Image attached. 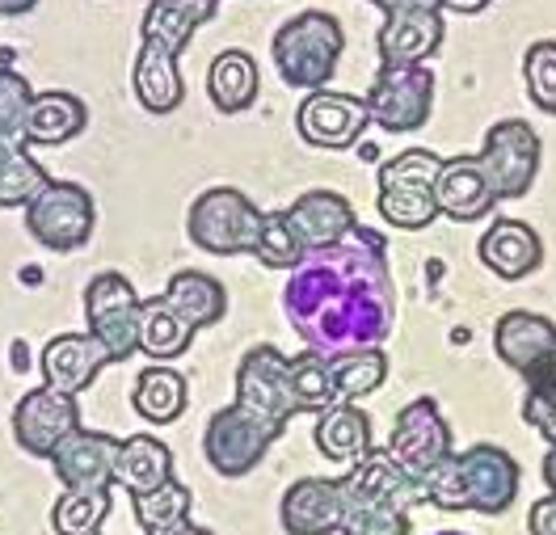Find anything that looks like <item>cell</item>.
I'll return each instance as SVG.
<instances>
[{"label":"cell","mask_w":556,"mask_h":535,"mask_svg":"<svg viewBox=\"0 0 556 535\" xmlns=\"http://www.w3.org/2000/svg\"><path fill=\"white\" fill-rule=\"evenodd\" d=\"M380 13H405V9H426V13H443V0H376Z\"/></svg>","instance_id":"f6af8a7d"},{"label":"cell","mask_w":556,"mask_h":535,"mask_svg":"<svg viewBox=\"0 0 556 535\" xmlns=\"http://www.w3.org/2000/svg\"><path fill=\"white\" fill-rule=\"evenodd\" d=\"M477 257L497 279L519 283V279L535 275L544 266V241L522 219H493L485 228V237H481V245H477Z\"/></svg>","instance_id":"44dd1931"},{"label":"cell","mask_w":556,"mask_h":535,"mask_svg":"<svg viewBox=\"0 0 556 535\" xmlns=\"http://www.w3.org/2000/svg\"><path fill=\"white\" fill-rule=\"evenodd\" d=\"M80 426V405L76 396L60 393V388H30L13 405V438L26 456L35 460H51V451Z\"/></svg>","instance_id":"4fadbf2b"},{"label":"cell","mask_w":556,"mask_h":535,"mask_svg":"<svg viewBox=\"0 0 556 535\" xmlns=\"http://www.w3.org/2000/svg\"><path fill=\"white\" fill-rule=\"evenodd\" d=\"M527 393H522V422L535 430L548 447H556V362L535 371L531 380H522Z\"/></svg>","instance_id":"74e56055"},{"label":"cell","mask_w":556,"mask_h":535,"mask_svg":"<svg viewBox=\"0 0 556 535\" xmlns=\"http://www.w3.org/2000/svg\"><path fill=\"white\" fill-rule=\"evenodd\" d=\"M452 447V426L439 409L434 396H417L409 400L396 422H392V434H388V456L405 468L409 476H426L439 460H447Z\"/></svg>","instance_id":"7c38bea8"},{"label":"cell","mask_w":556,"mask_h":535,"mask_svg":"<svg viewBox=\"0 0 556 535\" xmlns=\"http://www.w3.org/2000/svg\"><path fill=\"white\" fill-rule=\"evenodd\" d=\"M522 80H527L531 102L544 110V114H556V38H540V42L527 47V55H522Z\"/></svg>","instance_id":"f35d334b"},{"label":"cell","mask_w":556,"mask_h":535,"mask_svg":"<svg viewBox=\"0 0 556 535\" xmlns=\"http://www.w3.org/2000/svg\"><path fill=\"white\" fill-rule=\"evenodd\" d=\"M93 228H98V203L80 181L51 178L26 203V232L51 253H72L89 245Z\"/></svg>","instance_id":"52a82bcc"},{"label":"cell","mask_w":556,"mask_h":535,"mask_svg":"<svg viewBox=\"0 0 556 535\" xmlns=\"http://www.w3.org/2000/svg\"><path fill=\"white\" fill-rule=\"evenodd\" d=\"M434 203H439V215H447L455 224H472V219H485L497 199L489 190V178L481 169L477 156H447L443 169H439V181H434Z\"/></svg>","instance_id":"7402d4cb"},{"label":"cell","mask_w":556,"mask_h":535,"mask_svg":"<svg viewBox=\"0 0 556 535\" xmlns=\"http://www.w3.org/2000/svg\"><path fill=\"white\" fill-rule=\"evenodd\" d=\"M434 535H468V532H434Z\"/></svg>","instance_id":"f907efd6"},{"label":"cell","mask_w":556,"mask_h":535,"mask_svg":"<svg viewBox=\"0 0 556 535\" xmlns=\"http://www.w3.org/2000/svg\"><path fill=\"white\" fill-rule=\"evenodd\" d=\"M174 476V451L156 438V434H131L118 447V464H114V485L127 489L131 498L148 494L156 485H165Z\"/></svg>","instance_id":"4316f807"},{"label":"cell","mask_w":556,"mask_h":535,"mask_svg":"<svg viewBox=\"0 0 556 535\" xmlns=\"http://www.w3.org/2000/svg\"><path fill=\"white\" fill-rule=\"evenodd\" d=\"M89 127V106L64 93V89H47L35 93L30 114H26V143H72Z\"/></svg>","instance_id":"f1b7e54d"},{"label":"cell","mask_w":556,"mask_h":535,"mask_svg":"<svg viewBox=\"0 0 556 535\" xmlns=\"http://www.w3.org/2000/svg\"><path fill=\"white\" fill-rule=\"evenodd\" d=\"M257 89H262V76H257V60L249 51H224L211 60L207 98L215 110L241 114L257 102Z\"/></svg>","instance_id":"f546056e"},{"label":"cell","mask_w":556,"mask_h":535,"mask_svg":"<svg viewBox=\"0 0 556 535\" xmlns=\"http://www.w3.org/2000/svg\"><path fill=\"white\" fill-rule=\"evenodd\" d=\"M342 494H346V506H396V510L426 506L421 481L396 464L388 447H371L363 460L350 464V472L342 476Z\"/></svg>","instance_id":"9a60e30c"},{"label":"cell","mask_w":556,"mask_h":535,"mask_svg":"<svg viewBox=\"0 0 556 535\" xmlns=\"http://www.w3.org/2000/svg\"><path fill=\"white\" fill-rule=\"evenodd\" d=\"M47 181H51V174L26 148L13 156H0V207H26Z\"/></svg>","instance_id":"8d00e7d4"},{"label":"cell","mask_w":556,"mask_h":535,"mask_svg":"<svg viewBox=\"0 0 556 535\" xmlns=\"http://www.w3.org/2000/svg\"><path fill=\"white\" fill-rule=\"evenodd\" d=\"M329 367H333L338 396H342V400H354V405H358L363 396H371L383 380H388V355H383V346H376V351L333 355L329 358Z\"/></svg>","instance_id":"d590c367"},{"label":"cell","mask_w":556,"mask_h":535,"mask_svg":"<svg viewBox=\"0 0 556 535\" xmlns=\"http://www.w3.org/2000/svg\"><path fill=\"white\" fill-rule=\"evenodd\" d=\"M118 447H123V438H114L105 430L76 426L51 451V468H55V476H60L64 489H114Z\"/></svg>","instance_id":"2e32d148"},{"label":"cell","mask_w":556,"mask_h":535,"mask_svg":"<svg viewBox=\"0 0 556 535\" xmlns=\"http://www.w3.org/2000/svg\"><path fill=\"white\" fill-rule=\"evenodd\" d=\"M38 0H0V17H22V13H30Z\"/></svg>","instance_id":"bcb514c9"},{"label":"cell","mask_w":556,"mask_h":535,"mask_svg":"<svg viewBox=\"0 0 556 535\" xmlns=\"http://www.w3.org/2000/svg\"><path fill=\"white\" fill-rule=\"evenodd\" d=\"M481 169L489 178V190L497 203H515L522 199L535 174H540V136L527 118H502L485 131V143L477 152Z\"/></svg>","instance_id":"ba28073f"},{"label":"cell","mask_w":556,"mask_h":535,"mask_svg":"<svg viewBox=\"0 0 556 535\" xmlns=\"http://www.w3.org/2000/svg\"><path fill=\"white\" fill-rule=\"evenodd\" d=\"M493 0H443V9H455V13H481Z\"/></svg>","instance_id":"c3c4849f"},{"label":"cell","mask_w":556,"mask_h":535,"mask_svg":"<svg viewBox=\"0 0 556 535\" xmlns=\"http://www.w3.org/2000/svg\"><path fill=\"white\" fill-rule=\"evenodd\" d=\"M262 228L266 212L253 207V199L237 186H211L186 212V237L211 257H253L262 245Z\"/></svg>","instance_id":"277c9868"},{"label":"cell","mask_w":556,"mask_h":535,"mask_svg":"<svg viewBox=\"0 0 556 535\" xmlns=\"http://www.w3.org/2000/svg\"><path fill=\"white\" fill-rule=\"evenodd\" d=\"M139 308L143 300L118 270H102L85 286V324L110 351V362H127L139 355Z\"/></svg>","instance_id":"9c48e42d"},{"label":"cell","mask_w":556,"mask_h":535,"mask_svg":"<svg viewBox=\"0 0 556 535\" xmlns=\"http://www.w3.org/2000/svg\"><path fill=\"white\" fill-rule=\"evenodd\" d=\"M287 375H291V396H295L300 413H325V409L342 405L338 384H333L329 355H320V351H300L295 358H287Z\"/></svg>","instance_id":"1f68e13d"},{"label":"cell","mask_w":556,"mask_h":535,"mask_svg":"<svg viewBox=\"0 0 556 535\" xmlns=\"http://www.w3.org/2000/svg\"><path fill=\"white\" fill-rule=\"evenodd\" d=\"M426 501L447 510V514H506L519 498V460L497 447V443H472L464 451H452L447 460L430 468L426 476H417Z\"/></svg>","instance_id":"7a4b0ae2"},{"label":"cell","mask_w":556,"mask_h":535,"mask_svg":"<svg viewBox=\"0 0 556 535\" xmlns=\"http://www.w3.org/2000/svg\"><path fill=\"white\" fill-rule=\"evenodd\" d=\"M363 106L371 127L388 136H414L434 114V72L430 64H380Z\"/></svg>","instance_id":"8992f818"},{"label":"cell","mask_w":556,"mask_h":535,"mask_svg":"<svg viewBox=\"0 0 556 535\" xmlns=\"http://www.w3.org/2000/svg\"><path fill=\"white\" fill-rule=\"evenodd\" d=\"M177 51H169L165 42L156 38H139L136 64H131V89H136V102L148 114H174L186 102V80L177 72Z\"/></svg>","instance_id":"603a6c76"},{"label":"cell","mask_w":556,"mask_h":535,"mask_svg":"<svg viewBox=\"0 0 556 535\" xmlns=\"http://www.w3.org/2000/svg\"><path fill=\"white\" fill-rule=\"evenodd\" d=\"M278 519H282L287 535H338L342 519H346L342 481L300 476L295 485H287V494L278 501Z\"/></svg>","instance_id":"ac0fdd59"},{"label":"cell","mask_w":556,"mask_h":535,"mask_svg":"<svg viewBox=\"0 0 556 535\" xmlns=\"http://www.w3.org/2000/svg\"><path fill=\"white\" fill-rule=\"evenodd\" d=\"M161 295L194 333L219 324L224 313H228V286L219 283L215 275H207V270H177Z\"/></svg>","instance_id":"d4e9b609"},{"label":"cell","mask_w":556,"mask_h":535,"mask_svg":"<svg viewBox=\"0 0 556 535\" xmlns=\"http://www.w3.org/2000/svg\"><path fill=\"white\" fill-rule=\"evenodd\" d=\"M443 169V156L426 148H405L380 165V215L401 232H421L439 219L434 181Z\"/></svg>","instance_id":"5b68a950"},{"label":"cell","mask_w":556,"mask_h":535,"mask_svg":"<svg viewBox=\"0 0 556 535\" xmlns=\"http://www.w3.org/2000/svg\"><path fill=\"white\" fill-rule=\"evenodd\" d=\"M35 102V89L22 72H13L9 64H0V156H13L26 143V114Z\"/></svg>","instance_id":"836d02e7"},{"label":"cell","mask_w":556,"mask_h":535,"mask_svg":"<svg viewBox=\"0 0 556 535\" xmlns=\"http://www.w3.org/2000/svg\"><path fill=\"white\" fill-rule=\"evenodd\" d=\"M540 472H544L548 494H556V447H548V451H544V464H540Z\"/></svg>","instance_id":"7dc6e473"},{"label":"cell","mask_w":556,"mask_h":535,"mask_svg":"<svg viewBox=\"0 0 556 535\" xmlns=\"http://www.w3.org/2000/svg\"><path fill=\"white\" fill-rule=\"evenodd\" d=\"M190 506H194V494L169 476L165 485H156V489H148V494H136L131 498V514H136V523L143 527V535L152 532H169V527H181L186 519H190Z\"/></svg>","instance_id":"d6a6232c"},{"label":"cell","mask_w":556,"mask_h":535,"mask_svg":"<svg viewBox=\"0 0 556 535\" xmlns=\"http://www.w3.org/2000/svg\"><path fill=\"white\" fill-rule=\"evenodd\" d=\"M156 4H165V9H174L181 17H190L194 26H203L215 17V9H219V0H156Z\"/></svg>","instance_id":"ee69618b"},{"label":"cell","mask_w":556,"mask_h":535,"mask_svg":"<svg viewBox=\"0 0 556 535\" xmlns=\"http://www.w3.org/2000/svg\"><path fill=\"white\" fill-rule=\"evenodd\" d=\"M527 532L556 535V494H544L540 501H531V510H527Z\"/></svg>","instance_id":"7bdbcfd3"},{"label":"cell","mask_w":556,"mask_h":535,"mask_svg":"<svg viewBox=\"0 0 556 535\" xmlns=\"http://www.w3.org/2000/svg\"><path fill=\"white\" fill-rule=\"evenodd\" d=\"M443 13L405 9V13H383V26L376 35L380 64H426L443 47Z\"/></svg>","instance_id":"cb8c5ba5"},{"label":"cell","mask_w":556,"mask_h":535,"mask_svg":"<svg viewBox=\"0 0 556 535\" xmlns=\"http://www.w3.org/2000/svg\"><path fill=\"white\" fill-rule=\"evenodd\" d=\"M493 351L515 375L531 380L535 371L556 362V324L548 317H540V313L510 308L493 324Z\"/></svg>","instance_id":"e0dca14e"},{"label":"cell","mask_w":556,"mask_h":535,"mask_svg":"<svg viewBox=\"0 0 556 535\" xmlns=\"http://www.w3.org/2000/svg\"><path fill=\"white\" fill-rule=\"evenodd\" d=\"M282 313L308 351H376L396 329V283L383 232L358 224L350 237L308 250L282 286Z\"/></svg>","instance_id":"6da1fadb"},{"label":"cell","mask_w":556,"mask_h":535,"mask_svg":"<svg viewBox=\"0 0 556 535\" xmlns=\"http://www.w3.org/2000/svg\"><path fill=\"white\" fill-rule=\"evenodd\" d=\"M367 127H371V118H367L363 98L338 93V89H313L295 110V131L313 148H333V152L354 148Z\"/></svg>","instance_id":"5bb4252c"},{"label":"cell","mask_w":556,"mask_h":535,"mask_svg":"<svg viewBox=\"0 0 556 535\" xmlns=\"http://www.w3.org/2000/svg\"><path fill=\"white\" fill-rule=\"evenodd\" d=\"M282 219H287L291 237L304 245V253L325 250V245L342 241V237H350L358 228L354 203H350L346 194H338V190H308V194H300L291 207H282Z\"/></svg>","instance_id":"d6986e66"},{"label":"cell","mask_w":556,"mask_h":535,"mask_svg":"<svg viewBox=\"0 0 556 535\" xmlns=\"http://www.w3.org/2000/svg\"><path fill=\"white\" fill-rule=\"evenodd\" d=\"M190 342H194V329L165 304V295L143 300V308H139V355H148L152 362H169V358L186 355Z\"/></svg>","instance_id":"4dcf8cb0"},{"label":"cell","mask_w":556,"mask_h":535,"mask_svg":"<svg viewBox=\"0 0 556 535\" xmlns=\"http://www.w3.org/2000/svg\"><path fill=\"white\" fill-rule=\"evenodd\" d=\"M38 362H42V384L47 388L76 396L102 375V367H110V351L93 333H60L42 346Z\"/></svg>","instance_id":"ffe728a7"},{"label":"cell","mask_w":556,"mask_h":535,"mask_svg":"<svg viewBox=\"0 0 556 535\" xmlns=\"http://www.w3.org/2000/svg\"><path fill=\"white\" fill-rule=\"evenodd\" d=\"M98 535H102V532H98Z\"/></svg>","instance_id":"f5cc1de1"},{"label":"cell","mask_w":556,"mask_h":535,"mask_svg":"<svg viewBox=\"0 0 556 535\" xmlns=\"http://www.w3.org/2000/svg\"><path fill=\"white\" fill-rule=\"evenodd\" d=\"M313 443L325 460L354 464V460H363V456L376 447V443H371V418H367L354 400H342V405L316 413Z\"/></svg>","instance_id":"484cf974"},{"label":"cell","mask_w":556,"mask_h":535,"mask_svg":"<svg viewBox=\"0 0 556 535\" xmlns=\"http://www.w3.org/2000/svg\"><path fill=\"white\" fill-rule=\"evenodd\" d=\"M262 266H270V270H295L300 266V257H304V245L291 237V228H287V219L282 212H266V228H262V245L253 253Z\"/></svg>","instance_id":"ab89813d"},{"label":"cell","mask_w":556,"mask_h":535,"mask_svg":"<svg viewBox=\"0 0 556 535\" xmlns=\"http://www.w3.org/2000/svg\"><path fill=\"white\" fill-rule=\"evenodd\" d=\"M346 51V30L333 13L325 9H304L291 22L278 26L275 42H270V60H275L278 76L291 89H325L329 76L338 72V60Z\"/></svg>","instance_id":"3957f363"},{"label":"cell","mask_w":556,"mask_h":535,"mask_svg":"<svg viewBox=\"0 0 556 535\" xmlns=\"http://www.w3.org/2000/svg\"><path fill=\"white\" fill-rule=\"evenodd\" d=\"M278 443V430L266 426L262 418L244 413L241 405H228V409H215L211 413L207 430H203V456L207 464L237 481V476H249L253 468L266 460V451Z\"/></svg>","instance_id":"30bf717a"},{"label":"cell","mask_w":556,"mask_h":535,"mask_svg":"<svg viewBox=\"0 0 556 535\" xmlns=\"http://www.w3.org/2000/svg\"><path fill=\"white\" fill-rule=\"evenodd\" d=\"M244 413L262 418L266 426H275L278 434L287 430V422L300 413L295 396H291V375H287V355L262 342L253 351H244L241 367H237V400Z\"/></svg>","instance_id":"8fae6325"},{"label":"cell","mask_w":556,"mask_h":535,"mask_svg":"<svg viewBox=\"0 0 556 535\" xmlns=\"http://www.w3.org/2000/svg\"><path fill=\"white\" fill-rule=\"evenodd\" d=\"M194 22L190 17H181L174 9H165V4H148V13H143V38H156V42H165L169 51L177 55H186V47H190V38H194Z\"/></svg>","instance_id":"b9f144b4"},{"label":"cell","mask_w":556,"mask_h":535,"mask_svg":"<svg viewBox=\"0 0 556 535\" xmlns=\"http://www.w3.org/2000/svg\"><path fill=\"white\" fill-rule=\"evenodd\" d=\"M367 4H376V0H367Z\"/></svg>","instance_id":"816d5d0a"},{"label":"cell","mask_w":556,"mask_h":535,"mask_svg":"<svg viewBox=\"0 0 556 535\" xmlns=\"http://www.w3.org/2000/svg\"><path fill=\"white\" fill-rule=\"evenodd\" d=\"M152 535H215V532H207V527H199V523H181V527H169V532H152Z\"/></svg>","instance_id":"681fc988"},{"label":"cell","mask_w":556,"mask_h":535,"mask_svg":"<svg viewBox=\"0 0 556 535\" xmlns=\"http://www.w3.org/2000/svg\"><path fill=\"white\" fill-rule=\"evenodd\" d=\"M186 400H190V388H186V375L174 371L169 362H152L136 375V388H131V405L143 422L152 426H169L186 413Z\"/></svg>","instance_id":"83f0119b"},{"label":"cell","mask_w":556,"mask_h":535,"mask_svg":"<svg viewBox=\"0 0 556 535\" xmlns=\"http://www.w3.org/2000/svg\"><path fill=\"white\" fill-rule=\"evenodd\" d=\"M110 519V489H64L51 506L55 535H98Z\"/></svg>","instance_id":"e575fe53"},{"label":"cell","mask_w":556,"mask_h":535,"mask_svg":"<svg viewBox=\"0 0 556 535\" xmlns=\"http://www.w3.org/2000/svg\"><path fill=\"white\" fill-rule=\"evenodd\" d=\"M338 535H409V510L396 506H346Z\"/></svg>","instance_id":"60d3db41"}]
</instances>
